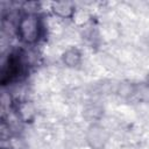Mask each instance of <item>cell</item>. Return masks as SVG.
<instances>
[{
    "label": "cell",
    "instance_id": "obj_1",
    "mask_svg": "<svg viewBox=\"0 0 149 149\" xmlns=\"http://www.w3.org/2000/svg\"><path fill=\"white\" fill-rule=\"evenodd\" d=\"M42 30L41 19L35 13H26L21 15L16 24V36L27 45L36 44L42 36Z\"/></svg>",
    "mask_w": 149,
    "mask_h": 149
},
{
    "label": "cell",
    "instance_id": "obj_2",
    "mask_svg": "<svg viewBox=\"0 0 149 149\" xmlns=\"http://www.w3.org/2000/svg\"><path fill=\"white\" fill-rule=\"evenodd\" d=\"M107 140H108V134L102 126L98 123H93L87 129L86 141L92 149H102Z\"/></svg>",
    "mask_w": 149,
    "mask_h": 149
},
{
    "label": "cell",
    "instance_id": "obj_3",
    "mask_svg": "<svg viewBox=\"0 0 149 149\" xmlns=\"http://www.w3.org/2000/svg\"><path fill=\"white\" fill-rule=\"evenodd\" d=\"M14 112L21 122L31 123L36 116V107L31 101L20 100L14 104Z\"/></svg>",
    "mask_w": 149,
    "mask_h": 149
},
{
    "label": "cell",
    "instance_id": "obj_4",
    "mask_svg": "<svg viewBox=\"0 0 149 149\" xmlns=\"http://www.w3.org/2000/svg\"><path fill=\"white\" fill-rule=\"evenodd\" d=\"M21 71V61L20 57L16 55H9L7 63L5 64L2 69V76H1V83L2 85H6L7 83L12 81L14 78L19 76Z\"/></svg>",
    "mask_w": 149,
    "mask_h": 149
},
{
    "label": "cell",
    "instance_id": "obj_5",
    "mask_svg": "<svg viewBox=\"0 0 149 149\" xmlns=\"http://www.w3.org/2000/svg\"><path fill=\"white\" fill-rule=\"evenodd\" d=\"M50 10L59 19H71L74 15L76 6L71 1H57L51 3Z\"/></svg>",
    "mask_w": 149,
    "mask_h": 149
},
{
    "label": "cell",
    "instance_id": "obj_6",
    "mask_svg": "<svg viewBox=\"0 0 149 149\" xmlns=\"http://www.w3.org/2000/svg\"><path fill=\"white\" fill-rule=\"evenodd\" d=\"M81 58H83L81 51L76 47H70L62 54V62L68 68L78 66L81 63Z\"/></svg>",
    "mask_w": 149,
    "mask_h": 149
}]
</instances>
